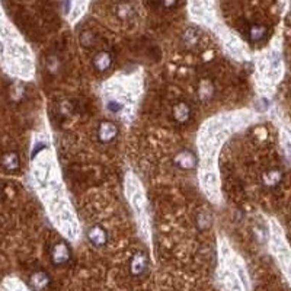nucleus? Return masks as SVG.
<instances>
[{"mask_svg": "<svg viewBox=\"0 0 291 291\" xmlns=\"http://www.w3.org/2000/svg\"><path fill=\"white\" fill-rule=\"evenodd\" d=\"M50 258H51V262L54 263L56 266H63L69 262L70 259V249L64 242H58L53 248H51V252H50Z\"/></svg>", "mask_w": 291, "mask_h": 291, "instance_id": "obj_1", "label": "nucleus"}, {"mask_svg": "<svg viewBox=\"0 0 291 291\" xmlns=\"http://www.w3.org/2000/svg\"><path fill=\"white\" fill-rule=\"evenodd\" d=\"M175 165L182 170L194 169L197 166V156L191 150H181L175 156Z\"/></svg>", "mask_w": 291, "mask_h": 291, "instance_id": "obj_2", "label": "nucleus"}, {"mask_svg": "<svg viewBox=\"0 0 291 291\" xmlns=\"http://www.w3.org/2000/svg\"><path fill=\"white\" fill-rule=\"evenodd\" d=\"M118 134L117 124L111 121H103L98 128V139L101 143H111Z\"/></svg>", "mask_w": 291, "mask_h": 291, "instance_id": "obj_3", "label": "nucleus"}, {"mask_svg": "<svg viewBox=\"0 0 291 291\" xmlns=\"http://www.w3.org/2000/svg\"><path fill=\"white\" fill-rule=\"evenodd\" d=\"M282 172L278 168H271V169L265 170L261 175V182L263 187L266 188H275L281 184Z\"/></svg>", "mask_w": 291, "mask_h": 291, "instance_id": "obj_4", "label": "nucleus"}, {"mask_svg": "<svg viewBox=\"0 0 291 291\" xmlns=\"http://www.w3.org/2000/svg\"><path fill=\"white\" fill-rule=\"evenodd\" d=\"M149 266V259L144 254H136L131 258L130 262V273L132 277H141L143 274L147 271Z\"/></svg>", "mask_w": 291, "mask_h": 291, "instance_id": "obj_5", "label": "nucleus"}, {"mask_svg": "<svg viewBox=\"0 0 291 291\" xmlns=\"http://www.w3.org/2000/svg\"><path fill=\"white\" fill-rule=\"evenodd\" d=\"M87 239H89V242L95 246H98V248H101V246H105L106 242H108V233H106V230L101 227V226H92L89 230H87Z\"/></svg>", "mask_w": 291, "mask_h": 291, "instance_id": "obj_6", "label": "nucleus"}, {"mask_svg": "<svg viewBox=\"0 0 291 291\" xmlns=\"http://www.w3.org/2000/svg\"><path fill=\"white\" fill-rule=\"evenodd\" d=\"M50 282H51V280H50V275L47 273L37 271L29 278V287L35 291H44L50 287Z\"/></svg>", "mask_w": 291, "mask_h": 291, "instance_id": "obj_7", "label": "nucleus"}, {"mask_svg": "<svg viewBox=\"0 0 291 291\" xmlns=\"http://www.w3.org/2000/svg\"><path fill=\"white\" fill-rule=\"evenodd\" d=\"M192 109L187 102H179L173 106V118L179 124H185L191 118Z\"/></svg>", "mask_w": 291, "mask_h": 291, "instance_id": "obj_8", "label": "nucleus"}, {"mask_svg": "<svg viewBox=\"0 0 291 291\" xmlns=\"http://www.w3.org/2000/svg\"><path fill=\"white\" fill-rule=\"evenodd\" d=\"M94 66L99 72H105L113 66V54L109 51H101L94 58Z\"/></svg>", "mask_w": 291, "mask_h": 291, "instance_id": "obj_9", "label": "nucleus"}, {"mask_svg": "<svg viewBox=\"0 0 291 291\" xmlns=\"http://www.w3.org/2000/svg\"><path fill=\"white\" fill-rule=\"evenodd\" d=\"M2 166L3 169L8 170V172H13L20 166V160H19L18 153L15 151H8L2 156Z\"/></svg>", "mask_w": 291, "mask_h": 291, "instance_id": "obj_10", "label": "nucleus"}, {"mask_svg": "<svg viewBox=\"0 0 291 291\" xmlns=\"http://www.w3.org/2000/svg\"><path fill=\"white\" fill-rule=\"evenodd\" d=\"M266 32H268L266 27L259 25V24H254L248 29V35H249V38L252 41H261V39H263V38L266 37Z\"/></svg>", "mask_w": 291, "mask_h": 291, "instance_id": "obj_11", "label": "nucleus"}, {"mask_svg": "<svg viewBox=\"0 0 291 291\" xmlns=\"http://www.w3.org/2000/svg\"><path fill=\"white\" fill-rule=\"evenodd\" d=\"M184 42L188 46L189 48L195 47L198 42V32L195 29H188L187 34L184 35Z\"/></svg>", "mask_w": 291, "mask_h": 291, "instance_id": "obj_12", "label": "nucleus"}]
</instances>
